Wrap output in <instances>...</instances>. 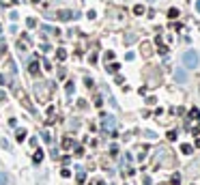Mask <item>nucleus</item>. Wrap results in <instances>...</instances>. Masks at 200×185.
<instances>
[{
    "instance_id": "17",
    "label": "nucleus",
    "mask_w": 200,
    "mask_h": 185,
    "mask_svg": "<svg viewBox=\"0 0 200 185\" xmlns=\"http://www.w3.org/2000/svg\"><path fill=\"white\" fill-rule=\"evenodd\" d=\"M0 185H9V177L5 172H0Z\"/></svg>"
},
{
    "instance_id": "37",
    "label": "nucleus",
    "mask_w": 200,
    "mask_h": 185,
    "mask_svg": "<svg viewBox=\"0 0 200 185\" xmlns=\"http://www.w3.org/2000/svg\"><path fill=\"white\" fill-rule=\"evenodd\" d=\"M32 2H39V0H32Z\"/></svg>"
},
{
    "instance_id": "22",
    "label": "nucleus",
    "mask_w": 200,
    "mask_h": 185,
    "mask_svg": "<svg viewBox=\"0 0 200 185\" xmlns=\"http://www.w3.org/2000/svg\"><path fill=\"white\" fill-rule=\"evenodd\" d=\"M136 41V35H127V37H125V43H134Z\"/></svg>"
},
{
    "instance_id": "18",
    "label": "nucleus",
    "mask_w": 200,
    "mask_h": 185,
    "mask_svg": "<svg viewBox=\"0 0 200 185\" xmlns=\"http://www.w3.org/2000/svg\"><path fill=\"white\" fill-rule=\"evenodd\" d=\"M56 56H58V60H65V58H67V52H65V50L60 48V50L56 52Z\"/></svg>"
},
{
    "instance_id": "16",
    "label": "nucleus",
    "mask_w": 200,
    "mask_h": 185,
    "mask_svg": "<svg viewBox=\"0 0 200 185\" xmlns=\"http://www.w3.org/2000/svg\"><path fill=\"white\" fill-rule=\"evenodd\" d=\"M134 13H136V15H142V13H146V11H144L142 5H136V7H134Z\"/></svg>"
},
{
    "instance_id": "30",
    "label": "nucleus",
    "mask_w": 200,
    "mask_h": 185,
    "mask_svg": "<svg viewBox=\"0 0 200 185\" xmlns=\"http://www.w3.org/2000/svg\"><path fill=\"white\" fill-rule=\"evenodd\" d=\"M60 174H63V177H65V179H67V177H71V170H67V168H65V170H63V172H60Z\"/></svg>"
},
{
    "instance_id": "13",
    "label": "nucleus",
    "mask_w": 200,
    "mask_h": 185,
    "mask_svg": "<svg viewBox=\"0 0 200 185\" xmlns=\"http://www.w3.org/2000/svg\"><path fill=\"white\" fill-rule=\"evenodd\" d=\"M41 30H45V32H49V35H58V30L52 28V26H41Z\"/></svg>"
},
{
    "instance_id": "31",
    "label": "nucleus",
    "mask_w": 200,
    "mask_h": 185,
    "mask_svg": "<svg viewBox=\"0 0 200 185\" xmlns=\"http://www.w3.org/2000/svg\"><path fill=\"white\" fill-rule=\"evenodd\" d=\"M7 80H5V76H0V84H5Z\"/></svg>"
},
{
    "instance_id": "29",
    "label": "nucleus",
    "mask_w": 200,
    "mask_h": 185,
    "mask_svg": "<svg viewBox=\"0 0 200 185\" xmlns=\"http://www.w3.org/2000/svg\"><path fill=\"white\" fill-rule=\"evenodd\" d=\"M71 92H73V84L69 82V84H67V95H71Z\"/></svg>"
},
{
    "instance_id": "24",
    "label": "nucleus",
    "mask_w": 200,
    "mask_h": 185,
    "mask_svg": "<svg viewBox=\"0 0 200 185\" xmlns=\"http://www.w3.org/2000/svg\"><path fill=\"white\" fill-rule=\"evenodd\" d=\"M142 48H144V56H148V54H151V50H148V48H151V45H148V43H144Z\"/></svg>"
},
{
    "instance_id": "28",
    "label": "nucleus",
    "mask_w": 200,
    "mask_h": 185,
    "mask_svg": "<svg viewBox=\"0 0 200 185\" xmlns=\"http://www.w3.org/2000/svg\"><path fill=\"white\" fill-rule=\"evenodd\" d=\"M110 153H112V155H116V153H118V146H116V144H112V146H110Z\"/></svg>"
},
{
    "instance_id": "20",
    "label": "nucleus",
    "mask_w": 200,
    "mask_h": 185,
    "mask_svg": "<svg viewBox=\"0 0 200 185\" xmlns=\"http://www.w3.org/2000/svg\"><path fill=\"white\" fill-rule=\"evenodd\" d=\"M26 24H28V28H35V26H37V19H35V17H28Z\"/></svg>"
},
{
    "instance_id": "36",
    "label": "nucleus",
    "mask_w": 200,
    "mask_h": 185,
    "mask_svg": "<svg viewBox=\"0 0 200 185\" xmlns=\"http://www.w3.org/2000/svg\"><path fill=\"white\" fill-rule=\"evenodd\" d=\"M148 2H155V0H148Z\"/></svg>"
},
{
    "instance_id": "21",
    "label": "nucleus",
    "mask_w": 200,
    "mask_h": 185,
    "mask_svg": "<svg viewBox=\"0 0 200 185\" xmlns=\"http://www.w3.org/2000/svg\"><path fill=\"white\" fill-rule=\"evenodd\" d=\"M168 17H170V19L179 17V11H177V9H170V11H168Z\"/></svg>"
},
{
    "instance_id": "26",
    "label": "nucleus",
    "mask_w": 200,
    "mask_h": 185,
    "mask_svg": "<svg viewBox=\"0 0 200 185\" xmlns=\"http://www.w3.org/2000/svg\"><path fill=\"white\" fill-rule=\"evenodd\" d=\"M0 144H2L5 149H9V140H7V138H0Z\"/></svg>"
},
{
    "instance_id": "7",
    "label": "nucleus",
    "mask_w": 200,
    "mask_h": 185,
    "mask_svg": "<svg viewBox=\"0 0 200 185\" xmlns=\"http://www.w3.org/2000/svg\"><path fill=\"white\" fill-rule=\"evenodd\" d=\"M118 69H120V65H118V62H112V65H106V71H108V73H116V71H118Z\"/></svg>"
},
{
    "instance_id": "14",
    "label": "nucleus",
    "mask_w": 200,
    "mask_h": 185,
    "mask_svg": "<svg viewBox=\"0 0 200 185\" xmlns=\"http://www.w3.org/2000/svg\"><path fill=\"white\" fill-rule=\"evenodd\" d=\"M30 73H32V76L39 73V62H30Z\"/></svg>"
},
{
    "instance_id": "34",
    "label": "nucleus",
    "mask_w": 200,
    "mask_h": 185,
    "mask_svg": "<svg viewBox=\"0 0 200 185\" xmlns=\"http://www.w3.org/2000/svg\"><path fill=\"white\" fill-rule=\"evenodd\" d=\"M95 185H103V183H101V181H97V183H95Z\"/></svg>"
},
{
    "instance_id": "3",
    "label": "nucleus",
    "mask_w": 200,
    "mask_h": 185,
    "mask_svg": "<svg viewBox=\"0 0 200 185\" xmlns=\"http://www.w3.org/2000/svg\"><path fill=\"white\" fill-rule=\"evenodd\" d=\"M56 17H58V19H63V22H69V19H78V17H80V13H78V11H58V13H56Z\"/></svg>"
},
{
    "instance_id": "6",
    "label": "nucleus",
    "mask_w": 200,
    "mask_h": 185,
    "mask_svg": "<svg viewBox=\"0 0 200 185\" xmlns=\"http://www.w3.org/2000/svg\"><path fill=\"white\" fill-rule=\"evenodd\" d=\"M28 45H30V41H28V37L24 35L19 41H17V48H19V52H24V50H28Z\"/></svg>"
},
{
    "instance_id": "4",
    "label": "nucleus",
    "mask_w": 200,
    "mask_h": 185,
    "mask_svg": "<svg viewBox=\"0 0 200 185\" xmlns=\"http://www.w3.org/2000/svg\"><path fill=\"white\" fill-rule=\"evenodd\" d=\"M37 95L41 97V101H45V99L49 97L47 90H45V82H39V84H37Z\"/></svg>"
},
{
    "instance_id": "10",
    "label": "nucleus",
    "mask_w": 200,
    "mask_h": 185,
    "mask_svg": "<svg viewBox=\"0 0 200 185\" xmlns=\"http://www.w3.org/2000/svg\"><path fill=\"white\" fill-rule=\"evenodd\" d=\"M76 181H78L80 185H82V183L86 181V174H84V170H78V174H76Z\"/></svg>"
},
{
    "instance_id": "23",
    "label": "nucleus",
    "mask_w": 200,
    "mask_h": 185,
    "mask_svg": "<svg viewBox=\"0 0 200 185\" xmlns=\"http://www.w3.org/2000/svg\"><path fill=\"white\" fill-rule=\"evenodd\" d=\"M168 140H177V131H168Z\"/></svg>"
},
{
    "instance_id": "32",
    "label": "nucleus",
    "mask_w": 200,
    "mask_h": 185,
    "mask_svg": "<svg viewBox=\"0 0 200 185\" xmlns=\"http://www.w3.org/2000/svg\"><path fill=\"white\" fill-rule=\"evenodd\" d=\"M196 9H198V11H200V0H198V2H196Z\"/></svg>"
},
{
    "instance_id": "5",
    "label": "nucleus",
    "mask_w": 200,
    "mask_h": 185,
    "mask_svg": "<svg viewBox=\"0 0 200 185\" xmlns=\"http://www.w3.org/2000/svg\"><path fill=\"white\" fill-rule=\"evenodd\" d=\"M174 80H177V82H187V71H185V69H177V71H174Z\"/></svg>"
},
{
    "instance_id": "33",
    "label": "nucleus",
    "mask_w": 200,
    "mask_h": 185,
    "mask_svg": "<svg viewBox=\"0 0 200 185\" xmlns=\"http://www.w3.org/2000/svg\"><path fill=\"white\" fill-rule=\"evenodd\" d=\"M0 99H5V92H2V90H0Z\"/></svg>"
},
{
    "instance_id": "8",
    "label": "nucleus",
    "mask_w": 200,
    "mask_h": 185,
    "mask_svg": "<svg viewBox=\"0 0 200 185\" xmlns=\"http://www.w3.org/2000/svg\"><path fill=\"white\" fill-rule=\"evenodd\" d=\"M189 119L200 121V110H198V108H192V110H189Z\"/></svg>"
},
{
    "instance_id": "1",
    "label": "nucleus",
    "mask_w": 200,
    "mask_h": 185,
    "mask_svg": "<svg viewBox=\"0 0 200 185\" xmlns=\"http://www.w3.org/2000/svg\"><path fill=\"white\" fill-rule=\"evenodd\" d=\"M183 65H185L187 69H196V67H198V52L187 50V52L183 54Z\"/></svg>"
},
{
    "instance_id": "11",
    "label": "nucleus",
    "mask_w": 200,
    "mask_h": 185,
    "mask_svg": "<svg viewBox=\"0 0 200 185\" xmlns=\"http://www.w3.org/2000/svg\"><path fill=\"white\" fill-rule=\"evenodd\" d=\"M32 161H35V164H41V161H43V153H41V151L35 153V155H32Z\"/></svg>"
},
{
    "instance_id": "15",
    "label": "nucleus",
    "mask_w": 200,
    "mask_h": 185,
    "mask_svg": "<svg viewBox=\"0 0 200 185\" xmlns=\"http://www.w3.org/2000/svg\"><path fill=\"white\" fill-rule=\"evenodd\" d=\"M157 45H159V54H168V48H166V45L159 41V37H157Z\"/></svg>"
},
{
    "instance_id": "9",
    "label": "nucleus",
    "mask_w": 200,
    "mask_h": 185,
    "mask_svg": "<svg viewBox=\"0 0 200 185\" xmlns=\"http://www.w3.org/2000/svg\"><path fill=\"white\" fill-rule=\"evenodd\" d=\"M26 133H28L26 129H17V131H15V138H17L19 142H22V140H26Z\"/></svg>"
},
{
    "instance_id": "19",
    "label": "nucleus",
    "mask_w": 200,
    "mask_h": 185,
    "mask_svg": "<svg viewBox=\"0 0 200 185\" xmlns=\"http://www.w3.org/2000/svg\"><path fill=\"white\" fill-rule=\"evenodd\" d=\"M181 151H183V153H185V155H189V153H194V151H192V146H189V144H181Z\"/></svg>"
},
{
    "instance_id": "35",
    "label": "nucleus",
    "mask_w": 200,
    "mask_h": 185,
    "mask_svg": "<svg viewBox=\"0 0 200 185\" xmlns=\"http://www.w3.org/2000/svg\"><path fill=\"white\" fill-rule=\"evenodd\" d=\"M0 35H2V26H0Z\"/></svg>"
},
{
    "instance_id": "12",
    "label": "nucleus",
    "mask_w": 200,
    "mask_h": 185,
    "mask_svg": "<svg viewBox=\"0 0 200 185\" xmlns=\"http://www.w3.org/2000/svg\"><path fill=\"white\" fill-rule=\"evenodd\" d=\"M170 183H172V185H179V183H181V174H179V172H177V174H172Z\"/></svg>"
},
{
    "instance_id": "27",
    "label": "nucleus",
    "mask_w": 200,
    "mask_h": 185,
    "mask_svg": "<svg viewBox=\"0 0 200 185\" xmlns=\"http://www.w3.org/2000/svg\"><path fill=\"white\" fill-rule=\"evenodd\" d=\"M125 58H127V60H134V58H136V54H134V52H127V54H125Z\"/></svg>"
},
{
    "instance_id": "2",
    "label": "nucleus",
    "mask_w": 200,
    "mask_h": 185,
    "mask_svg": "<svg viewBox=\"0 0 200 185\" xmlns=\"http://www.w3.org/2000/svg\"><path fill=\"white\" fill-rule=\"evenodd\" d=\"M101 127L106 129V131H110V136H116V121H114V116H110V114H103V119H101Z\"/></svg>"
},
{
    "instance_id": "25",
    "label": "nucleus",
    "mask_w": 200,
    "mask_h": 185,
    "mask_svg": "<svg viewBox=\"0 0 200 185\" xmlns=\"http://www.w3.org/2000/svg\"><path fill=\"white\" fill-rule=\"evenodd\" d=\"M43 140H45V142H49V140H52V136H49V131H43Z\"/></svg>"
}]
</instances>
